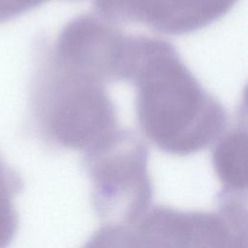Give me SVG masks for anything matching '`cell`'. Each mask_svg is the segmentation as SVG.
<instances>
[{
    "mask_svg": "<svg viewBox=\"0 0 248 248\" xmlns=\"http://www.w3.org/2000/svg\"><path fill=\"white\" fill-rule=\"evenodd\" d=\"M126 82L136 91V114L143 135L160 150L187 156L224 133L227 113L170 43L133 36Z\"/></svg>",
    "mask_w": 248,
    "mask_h": 248,
    "instance_id": "1",
    "label": "cell"
},
{
    "mask_svg": "<svg viewBox=\"0 0 248 248\" xmlns=\"http://www.w3.org/2000/svg\"><path fill=\"white\" fill-rule=\"evenodd\" d=\"M111 82L95 65L50 44L39 59L30 95L42 136L85 154L113 140L124 128L108 91Z\"/></svg>",
    "mask_w": 248,
    "mask_h": 248,
    "instance_id": "2",
    "label": "cell"
},
{
    "mask_svg": "<svg viewBox=\"0 0 248 248\" xmlns=\"http://www.w3.org/2000/svg\"><path fill=\"white\" fill-rule=\"evenodd\" d=\"M91 202L108 225H134L149 209L152 183L148 150L141 140L123 130L112 140L85 154Z\"/></svg>",
    "mask_w": 248,
    "mask_h": 248,
    "instance_id": "3",
    "label": "cell"
},
{
    "mask_svg": "<svg viewBox=\"0 0 248 248\" xmlns=\"http://www.w3.org/2000/svg\"><path fill=\"white\" fill-rule=\"evenodd\" d=\"M130 229V248H247L246 201L220 197L214 213L158 205Z\"/></svg>",
    "mask_w": 248,
    "mask_h": 248,
    "instance_id": "4",
    "label": "cell"
},
{
    "mask_svg": "<svg viewBox=\"0 0 248 248\" xmlns=\"http://www.w3.org/2000/svg\"><path fill=\"white\" fill-rule=\"evenodd\" d=\"M109 21L143 24L159 32L181 35L202 29L227 14L234 0H94Z\"/></svg>",
    "mask_w": 248,
    "mask_h": 248,
    "instance_id": "5",
    "label": "cell"
},
{
    "mask_svg": "<svg viewBox=\"0 0 248 248\" xmlns=\"http://www.w3.org/2000/svg\"><path fill=\"white\" fill-rule=\"evenodd\" d=\"M247 134L240 127L224 132L212 151V164L225 192L245 194L248 185Z\"/></svg>",
    "mask_w": 248,
    "mask_h": 248,
    "instance_id": "6",
    "label": "cell"
},
{
    "mask_svg": "<svg viewBox=\"0 0 248 248\" xmlns=\"http://www.w3.org/2000/svg\"><path fill=\"white\" fill-rule=\"evenodd\" d=\"M21 187L19 175L0 154V248H7L16 235L18 219L14 199Z\"/></svg>",
    "mask_w": 248,
    "mask_h": 248,
    "instance_id": "7",
    "label": "cell"
},
{
    "mask_svg": "<svg viewBox=\"0 0 248 248\" xmlns=\"http://www.w3.org/2000/svg\"><path fill=\"white\" fill-rule=\"evenodd\" d=\"M81 248H130V226L107 224L95 232Z\"/></svg>",
    "mask_w": 248,
    "mask_h": 248,
    "instance_id": "8",
    "label": "cell"
},
{
    "mask_svg": "<svg viewBox=\"0 0 248 248\" xmlns=\"http://www.w3.org/2000/svg\"><path fill=\"white\" fill-rule=\"evenodd\" d=\"M51 0H0V23L10 21Z\"/></svg>",
    "mask_w": 248,
    "mask_h": 248,
    "instance_id": "9",
    "label": "cell"
}]
</instances>
